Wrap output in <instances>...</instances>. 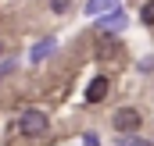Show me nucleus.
<instances>
[{"mask_svg":"<svg viewBox=\"0 0 154 146\" xmlns=\"http://www.w3.org/2000/svg\"><path fill=\"white\" fill-rule=\"evenodd\" d=\"M140 110H133V107H118L115 114H111V128H115L118 136H136V128H140Z\"/></svg>","mask_w":154,"mask_h":146,"instance_id":"obj_1","label":"nucleus"},{"mask_svg":"<svg viewBox=\"0 0 154 146\" xmlns=\"http://www.w3.org/2000/svg\"><path fill=\"white\" fill-rule=\"evenodd\" d=\"M18 128H22V136H43V132L50 128V121H47L43 110H25V114L18 118Z\"/></svg>","mask_w":154,"mask_h":146,"instance_id":"obj_2","label":"nucleus"},{"mask_svg":"<svg viewBox=\"0 0 154 146\" xmlns=\"http://www.w3.org/2000/svg\"><path fill=\"white\" fill-rule=\"evenodd\" d=\"M97 32H100V36H118V32H125V14H122V11H111V14L97 18Z\"/></svg>","mask_w":154,"mask_h":146,"instance_id":"obj_3","label":"nucleus"},{"mask_svg":"<svg viewBox=\"0 0 154 146\" xmlns=\"http://www.w3.org/2000/svg\"><path fill=\"white\" fill-rule=\"evenodd\" d=\"M108 89H111L108 75H97V78H93V82L86 86V93H82V96H86V104H100V100L108 96Z\"/></svg>","mask_w":154,"mask_h":146,"instance_id":"obj_4","label":"nucleus"},{"mask_svg":"<svg viewBox=\"0 0 154 146\" xmlns=\"http://www.w3.org/2000/svg\"><path fill=\"white\" fill-rule=\"evenodd\" d=\"M90 18H104V14H111L118 11V0H86V7H82Z\"/></svg>","mask_w":154,"mask_h":146,"instance_id":"obj_5","label":"nucleus"},{"mask_svg":"<svg viewBox=\"0 0 154 146\" xmlns=\"http://www.w3.org/2000/svg\"><path fill=\"white\" fill-rule=\"evenodd\" d=\"M54 50H57V36H47V39H39L36 46H32L29 61H32V64H39V61H43V57H50Z\"/></svg>","mask_w":154,"mask_h":146,"instance_id":"obj_6","label":"nucleus"},{"mask_svg":"<svg viewBox=\"0 0 154 146\" xmlns=\"http://www.w3.org/2000/svg\"><path fill=\"white\" fill-rule=\"evenodd\" d=\"M75 0H50V14H68Z\"/></svg>","mask_w":154,"mask_h":146,"instance_id":"obj_7","label":"nucleus"},{"mask_svg":"<svg viewBox=\"0 0 154 146\" xmlns=\"http://www.w3.org/2000/svg\"><path fill=\"white\" fill-rule=\"evenodd\" d=\"M140 22H143V25H154V0H147V4L140 7Z\"/></svg>","mask_w":154,"mask_h":146,"instance_id":"obj_8","label":"nucleus"},{"mask_svg":"<svg viewBox=\"0 0 154 146\" xmlns=\"http://www.w3.org/2000/svg\"><path fill=\"white\" fill-rule=\"evenodd\" d=\"M118 146H151V139H143V136H122Z\"/></svg>","mask_w":154,"mask_h":146,"instance_id":"obj_9","label":"nucleus"},{"mask_svg":"<svg viewBox=\"0 0 154 146\" xmlns=\"http://www.w3.org/2000/svg\"><path fill=\"white\" fill-rule=\"evenodd\" d=\"M97 143H100V139H97L93 132H86V136H82V146H97Z\"/></svg>","mask_w":154,"mask_h":146,"instance_id":"obj_10","label":"nucleus"}]
</instances>
